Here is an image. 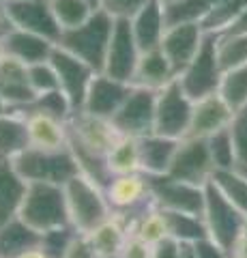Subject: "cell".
Segmentation results:
<instances>
[{
  "mask_svg": "<svg viewBox=\"0 0 247 258\" xmlns=\"http://www.w3.org/2000/svg\"><path fill=\"white\" fill-rule=\"evenodd\" d=\"M69 132V149L77 161L79 174L97 183L103 189L110 181L108 168H106V155L112 149V144L118 140L116 127L112 120L89 114V112H73L67 120Z\"/></svg>",
  "mask_w": 247,
  "mask_h": 258,
  "instance_id": "obj_1",
  "label": "cell"
},
{
  "mask_svg": "<svg viewBox=\"0 0 247 258\" xmlns=\"http://www.w3.org/2000/svg\"><path fill=\"white\" fill-rule=\"evenodd\" d=\"M114 24L116 20L110 18L106 11L95 9L93 15L84 24L62 32L60 41L56 45L62 47L65 52L73 54L75 58L84 60L86 64H91L97 74H101L110 39H112V32H114Z\"/></svg>",
  "mask_w": 247,
  "mask_h": 258,
  "instance_id": "obj_2",
  "label": "cell"
},
{
  "mask_svg": "<svg viewBox=\"0 0 247 258\" xmlns=\"http://www.w3.org/2000/svg\"><path fill=\"white\" fill-rule=\"evenodd\" d=\"M18 217L24 224H28L33 230H37L39 235L71 226L62 185L28 183L26 196H24Z\"/></svg>",
  "mask_w": 247,
  "mask_h": 258,
  "instance_id": "obj_3",
  "label": "cell"
},
{
  "mask_svg": "<svg viewBox=\"0 0 247 258\" xmlns=\"http://www.w3.org/2000/svg\"><path fill=\"white\" fill-rule=\"evenodd\" d=\"M13 166L26 183L65 185L69 179L79 174L77 161L69 147L60 151H41L28 147L13 159Z\"/></svg>",
  "mask_w": 247,
  "mask_h": 258,
  "instance_id": "obj_4",
  "label": "cell"
},
{
  "mask_svg": "<svg viewBox=\"0 0 247 258\" xmlns=\"http://www.w3.org/2000/svg\"><path fill=\"white\" fill-rule=\"evenodd\" d=\"M62 189H65L69 222L79 235H89L95 226H99L106 217L112 215L103 189L84 174H75L73 179H69L62 185Z\"/></svg>",
  "mask_w": 247,
  "mask_h": 258,
  "instance_id": "obj_5",
  "label": "cell"
},
{
  "mask_svg": "<svg viewBox=\"0 0 247 258\" xmlns=\"http://www.w3.org/2000/svg\"><path fill=\"white\" fill-rule=\"evenodd\" d=\"M202 220L206 226V235L215 245H219L224 252H232L234 243L245 230L247 217L230 203L213 183L204 187V211Z\"/></svg>",
  "mask_w": 247,
  "mask_h": 258,
  "instance_id": "obj_6",
  "label": "cell"
},
{
  "mask_svg": "<svg viewBox=\"0 0 247 258\" xmlns=\"http://www.w3.org/2000/svg\"><path fill=\"white\" fill-rule=\"evenodd\" d=\"M191 112H194V99L183 91L179 80H174L161 91H157L155 99V129L153 134L166 136L172 140L187 138Z\"/></svg>",
  "mask_w": 247,
  "mask_h": 258,
  "instance_id": "obj_7",
  "label": "cell"
},
{
  "mask_svg": "<svg viewBox=\"0 0 247 258\" xmlns=\"http://www.w3.org/2000/svg\"><path fill=\"white\" fill-rule=\"evenodd\" d=\"M221 76H224V69H221L217 56V39H215V35H206L194 60L181 71L177 80L181 82L183 91L194 101H198L206 95L219 91Z\"/></svg>",
  "mask_w": 247,
  "mask_h": 258,
  "instance_id": "obj_8",
  "label": "cell"
},
{
  "mask_svg": "<svg viewBox=\"0 0 247 258\" xmlns=\"http://www.w3.org/2000/svg\"><path fill=\"white\" fill-rule=\"evenodd\" d=\"M148 191L153 205L163 211L202 215L204 211V187L172 179L170 174H146Z\"/></svg>",
  "mask_w": 247,
  "mask_h": 258,
  "instance_id": "obj_9",
  "label": "cell"
},
{
  "mask_svg": "<svg viewBox=\"0 0 247 258\" xmlns=\"http://www.w3.org/2000/svg\"><path fill=\"white\" fill-rule=\"evenodd\" d=\"M103 196H106L110 211L123 215L129 222L138 213L144 211L146 207L153 205L148 191V179L144 172L110 176V181L103 187Z\"/></svg>",
  "mask_w": 247,
  "mask_h": 258,
  "instance_id": "obj_10",
  "label": "cell"
},
{
  "mask_svg": "<svg viewBox=\"0 0 247 258\" xmlns=\"http://www.w3.org/2000/svg\"><path fill=\"white\" fill-rule=\"evenodd\" d=\"M172 179L206 187L213 181L215 166L209 153V144L202 138H183L179 140L177 153L172 157L168 172Z\"/></svg>",
  "mask_w": 247,
  "mask_h": 258,
  "instance_id": "obj_11",
  "label": "cell"
},
{
  "mask_svg": "<svg viewBox=\"0 0 247 258\" xmlns=\"http://www.w3.org/2000/svg\"><path fill=\"white\" fill-rule=\"evenodd\" d=\"M3 9L13 28L33 32L52 43L60 41L62 30L54 15L52 0H9Z\"/></svg>",
  "mask_w": 247,
  "mask_h": 258,
  "instance_id": "obj_12",
  "label": "cell"
},
{
  "mask_svg": "<svg viewBox=\"0 0 247 258\" xmlns=\"http://www.w3.org/2000/svg\"><path fill=\"white\" fill-rule=\"evenodd\" d=\"M155 99L157 93L133 86L121 110L112 116V125L121 136L144 138L155 129Z\"/></svg>",
  "mask_w": 247,
  "mask_h": 258,
  "instance_id": "obj_13",
  "label": "cell"
},
{
  "mask_svg": "<svg viewBox=\"0 0 247 258\" xmlns=\"http://www.w3.org/2000/svg\"><path fill=\"white\" fill-rule=\"evenodd\" d=\"M50 60L54 64V69H56L58 86H60L62 95L69 99L73 112H79L84 108L86 93H89L91 82H93V78L97 76V71H95L91 64H86L84 60L75 58L73 54L65 52L58 45L54 47Z\"/></svg>",
  "mask_w": 247,
  "mask_h": 258,
  "instance_id": "obj_14",
  "label": "cell"
},
{
  "mask_svg": "<svg viewBox=\"0 0 247 258\" xmlns=\"http://www.w3.org/2000/svg\"><path fill=\"white\" fill-rule=\"evenodd\" d=\"M140 54H142V50H140V45L131 32L129 20H116L101 74L131 84L133 71L138 67V60H140Z\"/></svg>",
  "mask_w": 247,
  "mask_h": 258,
  "instance_id": "obj_15",
  "label": "cell"
},
{
  "mask_svg": "<svg viewBox=\"0 0 247 258\" xmlns=\"http://www.w3.org/2000/svg\"><path fill=\"white\" fill-rule=\"evenodd\" d=\"M206 32L198 22H181V24H170L163 32V39L159 43V50L166 54L170 60L172 69L177 71V78L181 71L194 60V56L200 50Z\"/></svg>",
  "mask_w": 247,
  "mask_h": 258,
  "instance_id": "obj_16",
  "label": "cell"
},
{
  "mask_svg": "<svg viewBox=\"0 0 247 258\" xmlns=\"http://www.w3.org/2000/svg\"><path fill=\"white\" fill-rule=\"evenodd\" d=\"M131 88L133 86L129 82L110 78L106 74H97L93 78L89 93H86L82 112H89V114L112 120V116L121 110L125 99L129 97Z\"/></svg>",
  "mask_w": 247,
  "mask_h": 258,
  "instance_id": "obj_17",
  "label": "cell"
},
{
  "mask_svg": "<svg viewBox=\"0 0 247 258\" xmlns=\"http://www.w3.org/2000/svg\"><path fill=\"white\" fill-rule=\"evenodd\" d=\"M234 112L224 101L219 93L206 95L202 99L194 101V112H191V123L187 138H211V136L224 132L232 123Z\"/></svg>",
  "mask_w": 247,
  "mask_h": 258,
  "instance_id": "obj_18",
  "label": "cell"
},
{
  "mask_svg": "<svg viewBox=\"0 0 247 258\" xmlns=\"http://www.w3.org/2000/svg\"><path fill=\"white\" fill-rule=\"evenodd\" d=\"M18 112L26 120L28 147L41 149V151H60L69 147L67 120H60L56 116L43 114V112H37L30 108H24Z\"/></svg>",
  "mask_w": 247,
  "mask_h": 258,
  "instance_id": "obj_19",
  "label": "cell"
},
{
  "mask_svg": "<svg viewBox=\"0 0 247 258\" xmlns=\"http://www.w3.org/2000/svg\"><path fill=\"white\" fill-rule=\"evenodd\" d=\"M0 97L11 110L26 108L35 99V93L28 84V67L5 54L0 58Z\"/></svg>",
  "mask_w": 247,
  "mask_h": 258,
  "instance_id": "obj_20",
  "label": "cell"
},
{
  "mask_svg": "<svg viewBox=\"0 0 247 258\" xmlns=\"http://www.w3.org/2000/svg\"><path fill=\"white\" fill-rule=\"evenodd\" d=\"M54 47H56V43L47 41V39L39 37V35H33V32L13 28V26L0 39V50H3V54L24 62L26 67L28 64L47 60L52 56Z\"/></svg>",
  "mask_w": 247,
  "mask_h": 258,
  "instance_id": "obj_21",
  "label": "cell"
},
{
  "mask_svg": "<svg viewBox=\"0 0 247 258\" xmlns=\"http://www.w3.org/2000/svg\"><path fill=\"white\" fill-rule=\"evenodd\" d=\"M131 32L138 41L142 52L155 50L159 47L163 39V32L168 28V20H166V7L159 0H150L142 11H138L129 20Z\"/></svg>",
  "mask_w": 247,
  "mask_h": 258,
  "instance_id": "obj_22",
  "label": "cell"
},
{
  "mask_svg": "<svg viewBox=\"0 0 247 258\" xmlns=\"http://www.w3.org/2000/svg\"><path fill=\"white\" fill-rule=\"evenodd\" d=\"M174 80H177V71L172 69V64L166 58V54L159 50V47H155V50L140 54V60L133 71L131 84L157 93V91H161L163 86L174 82Z\"/></svg>",
  "mask_w": 247,
  "mask_h": 258,
  "instance_id": "obj_23",
  "label": "cell"
},
{
  "mask_svg": "<svg viewBox=\"0 0 247 258\" xmlns=\"http://www.w3.org/2000/svg\"><path fill=\"white\" fill-rule=\"evenodd\" d=\"M28 183L15 170L13 161L0 159V226L18 217Z\"/></svg>",
  "mask_w": 247,
  "mask_h": 258,
  "instance_id": "obj_24",
  "label": "cell"
},
{
  "mask_svg": "<svg viewBox=\"0 0 247 258\" xmlns=\"http://www.w3.org/2000/svg\"><path fill=\"white\" fill-rule=\"evenodd\" d=\"M86 237H89L91 245L95 247L99 258L116 256V254H121L125 241L129 237V220H125L123 215L112 213L99 226H95Z\"/></svg>",
  "mask_w": 247,
  "mask_h": 258,
  "instance_id": "obj_25",
  "label": "cell"
},
{
  "mask_svg": "<svg viewBox=\"0 0 247 258\" xmlns=\"http://www.w3.org/2000/svg\"><path fill=\"white\" fill-rule=\"evenodd\" d=\"M140 140V159L144 174H166L172 164V157L177 153L179 140L166 138L159 134H148Z\"/></svg>",
  "mask_w": 247,
  "mask_h": 258,
  "instance_id": "obj_26",
  "label": "cell"
},
{
  "mask_svg": "<svg viewBox=\"0 0 247 258\" xmlns=\"http://www.w3.org/2000/svg\"><path fill=\"white\" fill-rule=\"evenodd\" d=\"M41 243V235L20 217L0 226V258H20L24 252Z\"/></svg>",
  "mask_w": 247,
  "mask_h": 258,
  "instance_id": "obj_27",
  "label": "cell"
},
{
  "mask_svg": "<svg viewBox=\"0 0 247 258\" xmlns=\"http://www.w3.org/2000/svg\"><path fill=\"white\" fill-rule=\"evenodd\" d=\"M24 149H28L26 120L18 110L0 116V159L13 161Z\"/></svg>",
  "mask_w": 247,
  "mask_h": 258,
  "instance_id": "obj_28",
  "label": "cell"
},
{
  "mask_svg": "<svg viewBox=\"0 0 247 258\" xmlns=\"http://www.w3.org/2000/svg\"><path fill=\"white\" fill-rule=\"evenodd\" d=\"M106 168L110 176L142 172L140 140L131 138V136H118V140L112 144V149L106 155Z\"/></svg>",
  "mask_w": 247,
  "mask_h": 258,
  "instance_id": "obj_29",
  "label": "cell"
},
{
  "mask_svg": "<svg viewBox=\"0 0 247 258\" xmlns=\"http://www.w3.org/2000/svg\"><path fill=\"white\" fill-rule=\"evenodd\" d=\"M129 232L142 241H146L148 245H157L159 241L168 239V222H166V213L159 207L150 205L142 213H138L129 222Z\"/></svg>",
  "mask_w": 247,
  "mask_h": 258,
  "instance_id": "obj_30",
  "label": "cell"
},
{
  "mask_svg": "<svg viewBox=\"0 0 247 258\" xmlns=\"http://www.w3.org/2000/svg\"><path fill=\"white\" fill-rule=\"evenodd\" d=\"M211 183L247 217V172L245 170H241V168L219 170L213 174Z\"/></svg>",
  "mask_w": 247,
  "mask_h": 258,
  "instance_id": "obj_31",
  "label": "cell"
},
{
  "mask_svg": "<svg viewBox=\"0 0 247 258\" xmlns=\"http://www.w3.org/2000/svg\"><path fill=\"white\" fill-rule=\"evenodd\" d=\"M163 211V209H161ZM166 222H168V232L172 239L181 241V243H191V241L209 239L206 235V226L202 215H191V213H174V211H163Z\"/></svg>",
  "mask_w": 247,
  "mask_h": 258,
  "instance_id": "obj_32",
  "label": "cell"
},
{
  "mask_svg": "<svg viewBox=\"0 0 247 258\" xmlns=\"http://www.w3.org/2000/svg\"><path fill=\"white\" fill-rule=\"evenodd\" d=\"M217 93L224 97V101L232 108V112L245 108L247 106V64L224 71Z\"/></svg>",
  "mask_w": 247,
  "mask_h": 258,
  "instance_id": "obj_33",
  "label": "cell"
},
{
  "mask_svg": "<svg viewBox=\"0 0 247 258\" xmlns=\"http://www.w3.org/2000/svg\"><path fill=\"white\" fill-rule=\"evenodd\" d=\"M245 9H247V0H221L200 22V26L206 35H221Z\"/></svg>",
  "mask_w": 247,
  "mask_h": 258,
  "instance_id": "obj_34",
  "label": "cell"
},
{
  "mask_svg": "<svg viewBox=\"0 0 247 258\" xmlns=\"http://www.w3.org/2000/svg\"><path fill=\"white\" fill-rule=\"evenodd\" d=\"M217 56L224 71L247 64V35H215Z\"/></svg>",
  "mask_w": 247,
  "mask_h": 258,
  "instance_id": "obj_35",
  "label": "cell"
},
{
  "mask_svg": "<svg viewBox=\"0 0 247 258\" xmlns=\"http://www.w3.org/2000/svg\"><path fill=\"white\" fill-rule=\"evenodd\" d=\"M52 9L56 15V22L60 30H71L84 24L93 15L95 7L89 0H52Z\"/></svg>",
  "mask_w": 247,
  "mask_h": 258,
  "instance_id": "obj_36",
  "label": "cell"
},
{
  "mask_svg": "<svg viewBox=\"0 0 247 258\" xmlns=\"http://www.w3.org/2000/svg\"><path fill=\"white\" fill-rule=\"evenodd\" d=\"M221 0H181L177 5L166 7V20L170 24L181 22H198L200 24Z\"/></svg>",
  "mask_w": 247,
  "mask_h": 258,
  "instance_id": "obj_37",
  "label": "cell"
},
{
  "mask_svg": "<svg viewBox=\"0 0 247 258\" xmlns=\"http://www.w3.org/2000/svg\"><path fill=\"white\" fill-rule=\"evenodd\" d=\"M206 144H209V153H211L215 172L234 170V168H238V157H236L232 136H230V127L224 129V132L211 136V138H206Z\"/></svg>",
  "mask_w": 247,
  "mask_h": 258,
  "instance_id": "obj_38",
  "label": "cell"
},
{
  "mask_svg": "<svg viewBox=\"0 0 247 258\" xmlns=\"http://www.w3.org/2000/svg\"><path fill=\"white\" fill-rule=\"evenodd\" d=\"M28 84H30V88H33L35 97L43 95V93L60 91L56 69H54L50 58L41 60V62H35V64H28Z\"/></svg>",
  "mask_w": 247,
  "mask_h": 258,
  "instance_id": "obj_39",
  "label": "cell"
},
{
  "mask_svg": "<svg viewBox=\"0 0 247 258\" xmlns=\"http://www.w3.org/2000/svg\"><path fill=\"white\" fill-rule=\"evenodd\" d=\"M30 110H37V112H43V114H50V116H56L60 120H69V116L73 114V108L62 91H52V93H43V95H37L33 103L26 106ZM24 110V108H22Z\"/></svg>",
  "mask_w": 247,
  "mask_h": 258,
  "instance_id": "obj_40",
  "label": "cell"
},
{
  "mask_svg": "<svg viewBox=\"0 0 247 258\" xmlns=\"http://www.w3.org/2000/svg\"><path fill=\"white\" fill-rule=\"evenodd\" d=\"M230 136H232L236 157H238V168L247 170V106L236 110L230 123Z\"/></svg>",
  "mask_w": 247,
  "mask_h": 258,
  "instance_id": "obj_41",
  "label": "cell"
},
{
  "mask_svg": "<svg viewBox=\"0 0 247 258\" xmlns=\"http://www.w3.org/2000/svg\"><path fill=\"white\" fill-rule=\"evenodd\" d=\"M75 235H77V232L71 228V226H67V228H56V230L43 232V235H41V243H39V245H41L52 258H62Z\"/></svg>",
  "mask_w": 247,
  "mask_h": 258,
  "instance_id": "obj_42",
  "label": "cell"
},
{
  "mask_svg": "<svg viewBox=\"0 0 247 258\" xmlns=\"http://www.w3.org/2000/svg\"><path fill=\"white\" fill-rule=\"evenodd\" d=\"M148 3L150 0H101L99 9L106 11L112 20H131Z\"/></svg>",
  "mask_w": 247,
  "mask_h": 258,
  "instance_id": "obj_43",
  "label": "cell"
},
{
  "mask_svg": "<svg viewBox=\"0 0 247 258\" xmlns=\"http://www.w3.org/2000/svg\"><path fill=\"white\" fill-rule=\"evenodd\" d=\"M179 258H230L219 245H215L211 239L191 241V243H181V256Z\"/></svg>",
  "mask_w": 247,
  "mask_h": 258,
  "instance_id": "obj_44",
  "label": "cell"
},
{
  "mask_svg": "<svg viewBox=\"0 0 247 258\" xmlns=\"http://www.w3.org/2000/svg\"><path fill=\"white\" fill-rule=\"evenodd\" d=\"M121 258H153V245H148L146 241L135 237L129 232L125 245L121 249Z\"/></svg>",
  "mask_w": 247,
  "mask_h": 258,
  "instance_id": "obj_45",
  "label": "cell"
},
{
  "mask_svg": "<svg viewBox=\"0 0 247 258\" xmlns=\"http://www.w3.org/2000/svg\"><path fill=\"white\" fill-rule=\"evenodd\" d=\"M62 258H99V256H97V252H95V247L91 245L89 237L77 232V235L73 237V241L69 243L67 252Z\"/></svg>",
  "mask_w": 247,
  "mask_h": 258,
  "instance_id": "obj_46",
  "label": "cell"
},
{
  "mask_svg": "<svg viewBox=\"0 0 247 258\" xmlns=\"http://www.w3.org/2000/svg\"><path fill=\"white\" fill-rule=\"evenodd\" d=\"M179 256H181V241L172 237L153 245V258H179Z\"/></svg>",
  "mask_w": 247,
  "mask_h": 258,
  "instance_id": "obj_47",
  "label": "cell"
},
{
  "mask_svg": "<svg viewBox=\"0 0 247 258\" xmlns=\"http://www.w3.org/2000/svg\"><path fill=\"white\" fill-rule=\"evenodd\" d=\"M221 35H247V9L221 32Z\"/></svg>",
  "mask_w": 247,
  "mask_h": 258,
  "instance_id": "obj_48",
  "label": "cell"
},
{
  "mask_svg": "<svg viewBox=\"0 0 247 258\" xmlns=\"http://www.w3.org/2000/svg\"><path fill=\"white\" fill-rule=\"evenodd\" d=\"M230 256H232V258H247V230H243V235L238 237V241L234 243Z\"/></svg>",
  "mask_w": 247,
  "mask_h": 258,
  "instance_id": "obj_49",
  "label": "cell"
},
{
  "mask_svg": "<svg viewBox=\"0 0 247 258\" xmlns=\"http://www.w3.org/2000/svg\"><path fill=\"white\" fill-rule=\"evenodd\" d=\"M20 258H52V256L47 254L41 245H37V247H33V249H28V252H24Z\"/></svg>",
  "mask_w": 247,
  "mask_h": 258,
  "instance_id": "obj_50",
  "label": "cell"
},
{
  "mask_svg": "<svg viewBox=\"0 0 247 258\" xmlns=\"http://www.w3.org/2000/svg\"><path fill=\"white\" fill-rule=\"evenodd\" d=\"M9 28H11V22H9V18H7L5 9L0 7V39H3L7 32H9Z\"/></svg>",
  "mask_w": 247,
  "mask_h": 258,
  "instance_id": "obj_51",
  "label": "cell"
},
{
  "mask_svg": "<svg viewBox=\"0 0 247 258\" xmlns=\"http://www.w3.org/2000/svg\"><path fill=\"white\" fill-rule=\"evenodd\" d=\"M11 108L9 106H7V101L3 99V97H0V116H3V114H7V112H9Z\"/></svg>",
  "mask_w": 247,
  "mask_h": 258,
  "instance_id": "obj_52",
  "label": "cell"
},
{
  "mask_svg": "<svg viewBox=\"0 0 247 258\" xmlns=\"http://www.w3.org/2000/svg\"><path fill=\"white\" fill-rule=\"evenodd\" d=\"M163 7H170V5H177V3H181V0H159Z\"/></svg>",
  "mask_w": 247,
  "mask_h": 258,
  "instance_id": "obj_53",
  "label": "cell"
},
{
  "mask_svg": "<svg viewBox=\"0 0 247 258\" xmlns=\"http://www.w3.org/2000/svg\"><path fill=\"white\" fill-rule=\"evenodd\" d=\"M89 3L95 7V9H99V5H101V0H89Z\"/></svg>",
  "mask_w": 247,
  "mask_h": 258,
  "instance_id": "obj_54",
  "label": "cell"
},
{
  "mask_svg": "<svg viewBox=\"0 0 247 258\" xmlns=\"http://www.w3.org/2000/svg\"><path fill=\"white\" fill-rule=\"evenodd\" d=\"M7 3H9V0H0V7H5Z\"/></svg>",
  "mask_w": 247,
  "mask_h": 258,
  "instance_id": "obj_55",
  "label": "cell"
},
{
  "mask_svg": "<svg viewBox=\"0 0 247 258\" xmlns=\"http://www.w3.org/2000/svg\"><path fill=\"white\" fill-rule=\"evenodd\" d=\"M108 258H121V254H116V256H108Z\"/></svg>",
  "mask_w": 247,
  "mask_h": 258,
  "instance_id": "obj_56",
  "label": "cell"
},
{
  "mask_svg": "<svg viewBox=\"0 0 247 258\" xmlns=\"http://www.w3.org/2000/svg\"><path fill=\"white\" fill-rule=\"evenodd\" d=\"M0 58H3V50H0Z\"/></svg>",
  "mask_w": 247,
  "mask_h": 258,
  "instance_id": "obj_57",
  "label": "cell"
},
{
  "mask_svg": "<svg viewBox=\"0 0 247 258\" xmlns=\"http://www.w3.org/2000/svg\"><path fill=\"white\" fill-rule=\"evenodd\" d=\"M245 230H247V222H245Z\"/></svg>",
  "mask_w": 247,
  "mask_h": 258,
  "instance_id": "obj_58",
  "label": "cell"
},
{
  "mask_svg": "<svg viewBox=\"0 0 247 258\" xmlns=\"http://www.w3.org/2000/svg\"><path fill=\"white\" fill-rule=\"evenodd\" d=\"M230 258H232V256H230Z\"/></svg>",
  "mask_w": 247,
  "mask_h": 258,
  "instance_id": "obj_59",
  "label": "cell"
}]
</instances>
